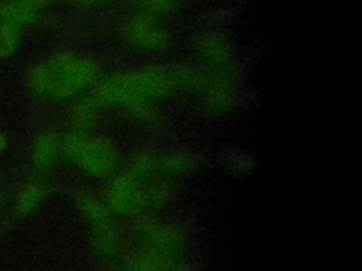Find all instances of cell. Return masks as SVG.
Returning a JSON list of instances; mask_svg holds the SVG:
<instances>
[{
    "label": "cell",
    "instance_id": "obj_1",
    "mask_svg": "<svg viewBox=\"0 0 362 271\" xmlns=\"http://www.w3.org/2000/svg\"><path fill=\"white\" fill-rule=\"evenodd\" d=\"M96 80L95 62L74 54L45 58L34 64L25 76L30 92L47 102L71 100L92 89Z\"/></svg>",
    "mask_w": 362,
    "mask_h": 271
},
{
    "label": "cell",
    "instance_id": "obj_2",
    "mask_svg": "<svg viewBox=\"0 0 362 271\" xmlns=\"http://www.w3.org/2000/svg\"><path fill=\"white\" fill-rule=\"evenodd\" d=\"M61 158V137L51 130L40 133L31 145V162L38 169H48Z\"/></svg>",
    "mask_w": 362,
    "mask_h": 271
},
{
    "label": "cell",
    "instance_id": "obj_3",
    "mask_svg": "<svg viewBox=\"0 0 362 271\" xmlns=\"http://www.w3.org/2000/svg\"><path fill=\"white\" fill-rule=\"evenodd\" d=\"M40 10L37 6L23 0H6L0 6V21L24 28L38 20Z\"/></svg>",
    "mask_w": 362,
    "mask_h": 271
},
{
    "label": "cell",
    "instance_id": "obj_4",
    "mask_svg": "<svg viewBox=\"0 0 362 271\" xmlns=\"http://www.w3.org/2000/svg\"><path fill=\"white\" fill-rule=\"evenodd\" d=\"M47 186L40 181L25 182L17 192L14 199V213L17 216H27L33 213L45 199Z\"/></svg>",
    "mask_w": 362,
    "mask_h": 271
},
{
    "label": "cell",
    "instance_id": "obj_5",
    "mask_svg": "<svg viewBox=\"0 0 362 271\" xmlns=\"http://www.w3.org/2000/svg\"><path fill=\"white\" fill-rule=\"evenodd\" d=\"M23 28L0 21V59L11 56L20 47Z\"/></svg>",
    "mask_w": 362,
    "mask_h": 271
},
{
    "label": "cell",
    "instance_id": "obj_6",
    "mask_svg": "<svg viewBox=\"0 0 362 271\" xmlns=\"http://www.w3.org/2000/svg\"><path fill=\"white\" fill-rule=\"evenodd\" d=\"M8 147H10L8 138L6 137L4 133L0 131V154H4V152L8 150Z\"/></svg>",
    "mask_w": 362,
    "mask_h": 271
},
{
    "label": "cell",
    "instance_id": "obj_7",
    "mask_svg": "<svg viewBox=\"0 0 362 271\" xmlns=\"http://www.w3.org/2000/svg\"><path fill=\"white\" fill-rule=\"evenodd\" d=\"M1 199H3V198H1V193H0V205H1Z\"/></svg>",
    "mask_w": 362,
    "mask_h": 271
}]
</instances>
